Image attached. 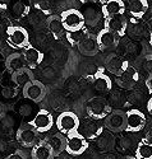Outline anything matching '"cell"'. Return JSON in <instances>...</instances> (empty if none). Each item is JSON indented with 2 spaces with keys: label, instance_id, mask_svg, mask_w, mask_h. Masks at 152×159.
<instances>
[{
  "label": "cell",
  "instance_id": "1",
  "mask_svg": "<svg viewBox=\"0 0 152 159\" xmlns=\"http://www.w3.org/2000/svg\"><path fill=\"white\" fill-rule=\"evenodd\" d=\"M56 129L60 134L64 136H71L73 134H77L81 127V120L79 117L72 112V111H64L56 117Z\"/></svg>",
  "mask_w": 152,
  "mask_h": 159
},
{
  "label": "cell",
  "instance_id": "2",
  "mask_svg": "<svg viewBox=\"0 0 152 159\" xmlns=\"http://www.w3.org/2000/svg\"><path fill=\"white\" fill-rule=\"evenodd\" d=\"M111 111H113L111 106L109 104L107 99H105L102 97H93V98L88 99L86 103V112H87L88 117L92 118V120H96V121L106 118L111 113Z\"/></svg>",
  "mask_w": 152,
  "mask_h": 159
},
{
  "label": "cell",
  "instance_id": "3",
  "mask_svg": "<svg viewBox=\"0 0 152 159\" xmlns=\"http://www.w3.org/2000/svg\"><path fill=\"white\" fill-rule=\"evenodd\" d=\"M60 18L63 20V25L65 32H77L86 28V23L82 11L78 9H66L64 10Z\"/></svg>",
  "mask_w": 152,
  "mask_h": 159
},
{
  "label": "cell",
  "instance_id": "4",
  "mask_svg": "<svg viewBox=\"0 0 152 159\" xmlns=\"http://www.w3.org/2000/svg\"><path fill=\"white\" fill-rule=\"evenodd\" d=\"M7 39L12 47L24 50L30 46V34L21 25H10L7 30Z\"/></svg>",
  "mask_w": 152,
  "mask_h": 159
},
{
  "label": "cell",
  "instance_id": "5",
  "mask_svg": "<svg viewBox=\"0 0 152 159\" xmlns=\"http://www.w3.org/2000/svg\"><path fill=\"white\" fill-rule=\"evenodd\" d=\"M88 145H90L88 140L85 136H82L79 132H77V134H73L66 138L65 152L69 155L78 157V155H82L88 149Z\"/></svg>",
  "mask_w": 152,
  "mask_h": 159
},
{
  "label": "cell",
  "instance_id": "6",
  "mask_svg": "<svg viewBox=\"0 0 152 159\" xmlns=\"http://www.w3.org/2000/svg\"><path fill=\"white\" fill-rule=\"evenodd\" d=\"M28 124L38 134L40 132H47L54 126V117L47 110H38Z\"/></svg>",
  "mask_w": 152,
  "mask_h": 159
},
{
  "label": "cell",
  "instance_id": "7",
  "mask_svg": "<svg viewBox=\"0 0 152 159\" xmlns=\"http://www.w3.org/2000/svg\"><path fill=\"white\" fill-rule=\"evenodd\" d=\"M129 68V62L127 59L121 57L118 54H109L105 59V70H107L110 74L116 76L121 75L124 71Z\"/></svg>",
  "mask_w": 152,
  "mask_h": 159
},
{
  "label": "cell",
  "instance_id": "8",
  "mask_svg": "<svg viewBox=\"0 0 152 159\" xmlns=\"http://www.w3.org/2000/svg\"><path fill=\"white\" fill-rule=\"evenodd\" d=\"M17 141L24 148H33L38 143V132L27 122L18 129Z\"/></svg>",
  "mask_w": 152,
  "mask_h": 159
},
{
  "label": "cell",
  "instance_id": "9",
  "mask_svg": "<svg viewBox=\"0 0 152 159\" xmlns=\"http://www.w3.org/2000/svg\"><path fill=\"white\" fill-rule=\"evenodd\" d=\"M23 97L33 103H40L46 96V88L40 80H33L23 87Z\"/></svg>",
  "mask_w": 152,
  "mask_h": 159
},
{
  "label": "cell",
  "instance_id": "10",
  "mask_svg": "<svg viewBox=\"0 0 152 159\" xmlns=\"http://www.w3.org/2000/svg\"><path fill=\"white\" fill-rule=\"evenodd\" d=\"M127 115V127L125 131L128 132H140L145 129L146 126V116L142 111L132 108L125 112Z\"/></svg>",
  "mask_w": 152,
  "mask_h": 159
},
{
  "label": "cell",
  "instance_id": "11",
  "mask_svg": "<svg viewBox=\"0 0 152 159\" xmlns=\"http://www.w3.org/2000/svg\"><path fill=\"white\" fill-rule=\"evenodd\" d=\"M105 126L113 132L124 131L127 127V115L121 110H113L106 118H105Z\"/></svg>",
  "mask_w": 152,
  "mask_h": 159
},
{
  "label": "cell",
  "instance_id": "12",
  "mask_svg": "<svg viewBox=\"0 0 152 159\" xmlns=\"http://www.w3.org/2000/svg\"><path fill=\"white\" fill-rule=\"evenodd\" d=\"M138 80H140V73H138L135 68H133L130 65L121 75L115 78V83L121 89H125V90H132L138 84Z\"/></svg>",
  "mask_w": 152,
  "mask_h": 159
},
{
  "label": "cell",
  "instance_id": "13",
  "mask_svg": "<svg viewBox=\"0 0 152 159\" xmlns=\"http://www.w3.org/2000/svg\"><path fill=\"white\" fill-rule=\"evenodd\" d=\"M104 28H106L107 31L115 33L116 36H119L120 38L127 34V28H128V18L125 17V14L123 16H115L111 18L105 19V25Z\"/></svg>",
  "mask_w": 152,
  "mask_h": 159
},
{
  "label": "cell",
  "instance_id": "14",
  "mask_svg": "<svg viewBox=\"0 0 152 159\" xmlns=\"http://www.w3.org/2000/svg\"><path fill=\"white\" fill-rule=\"evenodd\" d=\"M93 88L100 93H110L113 89V80L106 73L105 68H99L96 73L92 75Z\"/></svg>",
  "mask_w": 152,
  "mask_h": 159
},
{
  "label": "cell",
  "instance_id": "15",
  "mask_svg": "<svg viewBox=\"0 0 152 159\" xmlns=\"http://www.w3.org/2000/svg\"><path fill=\"white\" fill-rule=\"evenodd\" d=\"M97 45L100 51H107V50H114L118 47L119 42H120V37L116 36L115 33L107 31L106 28H102L97 34Z\"/></svg>",
  "mask_w": 152,
  "mask_h": 159
},
{
  "label": "cell",
  "instance_id": "16",
  "mask_svg": "<svg viewBox=\"0 0 152 159\" xmlns=\"http://www.w3.org/2000/svg\"><path fill=\"white\" fill-rule=\"evenodd\" d=\"M78 51L85 56H96L100 52L99 45H97V38L95 34L87 32L86 36L82 38V41L77 46Z\"/></svg>",
  "mask_w": 152,
  "mask_h": 159
},
{
  "label": "cell",
  "instance_id": "17",
  "mask_svg": "<svg viewBox=\"0 0 152 159\" xmlns=\"http://www.w3.org/2000/svg\"><path fill=\"white\" fill-rule=\"evenodd\" d=\"M82 14H83V18H85L86 27H90V28L96 27V25L101 22V19L104 18L101 7L96 5V4L86 5L85 9L82 10Z\"/></svg>",
  "mask_w": 152,
  "mask_h": 159
},
{
  "label": "cell",
  "instance_id": "18",
  "mask_svg": "<svg viewBox=\"0 0 152 159\" xmlns=\"http://www.w3.org/2000/svg\"><path fill=\"white\" fill-rule=\"evenodd\" d=\"M125 3L123 0H107L104 5H101L104 19L125 14Z\"/></svg>",
  "mask_w": 152,
  "mask_h": 159
},
{
  "label": "cell",
  "instance_id": "19",
  "mask_svg": "<svg viewBox=\"0 0 152 159\" xmlns=\"http://www.w3.org/2000/svg\"><path fill=\"white\" fill-rule=\"evenodd\" d=\"M78 132L82 136H85L87 140H93V139H97L102 134V126L96 120L88 118V120L85 121V124H81Z\"/></svg>",
  "mask_w": 152,
  "mask_h": 159
},
{
  "label": "cell",
  "instance_id": "20",
  "mask_svg": "<svg viewBox=\"0 0 152 159\" xmlns=\"http://www.w3.org/2000/svg\"><path fill=\"white\" fill-rule=\"evenodd\" d=\"M22 55H23V59L27 64V68H30L31 70L32 69H36L37 66L44 61V54L41 52L38 48L33 47V46H28V47H26L22 52Z\"/></svg>",
  "mask_w": 152,
  "mask_h": 159
},
{
  "label": "cell",
  "instance_id": "21",
  "mask_svg": "<svg viewBox=\"0 0 152 159\" xmlns=\"http://www.w3.org/2000/svg\"><path fill=\"white\" fill-rule=\"evenodd\" d=\"M147 33V25L142 19H135L130 18L128 19V28H127V34L133 39V41H138L142 39Z\"/></svg>",
  "mask_w": 152,
  "mask_h": 159
},
{
  "label": "cell",
  "instance_id": "22",
  "mask_svg": "<svg viewBox=\"0 0 152 159\" xmlns=\"http://www.w3.org/2000/svg\"><path fill=\"white\" fill-rule=\"evenodd\" d=\"M33 80H35L33 71L30 68H27V66H24V68H22L12 74V82L21 88H23L24 85H27Z\"/></svg>",
  "mask_w": 152,
  "mask_h": 159
},
{
  "label": "cell",
  "instance_id": "23",
  "mask_svg": "<svg viewBox=\"0 0 152 159\" xmlns=\"http://www.w3.org/2000/svg\"><path fill=\"white\" fill-rule=\"evenodd\" d=\"M148 8H150L148 0H130L128 5V10L132 18L135 19H142L148 11Z\"/></svg>",
  "mask_w": 152,
  "mask_h": 159
},
{
  "label": "cell",
  "instance_id": "24",
  "mask_svg": "<svg viewBox=\"0 0 152 159\" xmlns=\"http://www.w3.org/2000/svg\"><path fill=\"white\" fill-rule=\"evenodd\" d=\"M31 158L32 159H54L52 150L47 141H38L31 150Z\"/></svg>",
  "mask_w": 152,
  "mask_h": 159
},
{
  "label": "cell",
  "instance_id": "25",
  "mask_svg": "<svg viewBox=\"0 0 152 159\" xmlns=\"http://www.w3.org/2000/svg\"><path fill=\"white\" fill-rule=\"evenodd\" d=\"M47 144L50 145V148L52 150L54 157H58L59 154H61L63 152H65V145H66V138L60 134V132H56V134L51 135L47 140Z\"/></svg>",
  "mask_w": 152,
  "mask_h": 159
},
{
  "label": "cell",
  "instance_id": "26",
  "mask_svg": "<svg viewBox=\"0 0 152 159\" xmlns=\"http://www.w3.org/2000/svg\"><path fill=\"white\" fill-rule=\"evenodd\" d=\"M24 59L21 52H13L5 60V68L9 73H16L17 70L24 68Z\"/></svg>",
  "mask_w": 152,
  "mask_h": 159
},
{
  "label": "cell",
  "instance_id": "27",
  "mask_svg": "<svg viewBox=\"0 0 152 159\" xmlns=\"http://www.w3.org/2000/svg\"><path fill=\"white\" fill-rule=\"evenodd\" d=\"M46 25H47V30L51 32V34H52L55 38H59V37L63 34V32L65 31L60 16H52V14H51L50 17H47V19H46Z\"/></svg>",
  "mask_w": 152,
  "mask_h": 159
},
{
  "label": "cell",
  "instance_id": "28",
  "mask_svg": "<svg viewBox=\"0 0 152 159\" xmlns=\"http://www.w3.org/2000/svg\"><path fill=\"white\" fill-rule=\"evenodd\" d=\"M137 159H152V143L147 140H141L135 147Z\"/></svg>",
  "mask_w": 152,
  "mask_h": 159
},
{
  "label": "cell",
  "instance_id": "29",
  "mask_svg": "<svg viewBox=\"0 0 152 159\" xmlns=\"http://www.w3.org/2000/svg\"><path fill=\"white\" fill-rule=\"evenodd\" d=\"M86 33H87L86 28L82 31H77V32H65V38L72 46H78L79 42L82 41V38L86 36Z\"/></svg>",
  "mask_w": 152,
  "mask_h": 159
},
{
  "label": "cell",
  "instance_id": "30",
  "mask_svg": "<svg viewBox=\"0 0 152 159\" xmlns=\"http://www.w3.org/2000/svg\"><path fill=\"white\" fill-rule=\"evenodd\" d=\"M35 9L41 13V14H46L50 17L51 13V5L49 3V0H38V2L35 3Z\"/></svg>",
  "mask_w": 152,
  "mask_h": 159
},
{
  "label": "cell",
  "instance_id": "31",
  "mask_svg": "<svg viewBox=\"0 0 152 159\" xmlns=\"http://www.w3.org/2000/svg\"><path fill=\"white\" fill-rule=\"evenodd\" d=\"M140 45H138L137 41H128L125 45H124V52L129 56H137L138 52H140Z\"/></svg>",
  "mask_w": 152,
  "mask_h": 159
},
{
  "label": "cell",
  "instance_id": "32",
  "mask_svg": "<svg viewBox=\"0 0 152 159\" xmlns=\"http://www.w3.org/2000/svg\"><path fill=\"white\" fill-rule=\"evenodd\" d=\"M41 76H42L44 79H46L47 82H52L55 78L58 76V71L56 69H54V68H45L42 69V71H41Z\"/></svg>",
  "mask_w": 152,
  "mask_h": 159
},
{
  "label": "cell",
  "instance_id": "33",
  "mask_svg": "<svg viewBox=\"0 0 152 159\" xmlns=\"http://www.w3.org/2000/svg\"><path fill=\"white\" fill-rule=\"evenodd\" d=\"M142 70L147 74V76L152 74V54H148L145 56L142 61Z\"/></svg>",
  "mask_w": 152,
  "mask_h": 159
},
{
  "label": "cell",
  "instance_id": "34",
  "mask_svg": "<svg viewBox=\"0 0 152 159\" xmlns=\"http://www.w3.org/2000/svg\"><path fill=\"white\" fill-rule=\"evenodd\" d=\"M13 13H14V14L17 16V17H23L26 13H27V7L23 4V2H17L14 5H13Z\"/></svg>",
  "mask_w": 152,
  "mask_h": 159
},
{
  "label": "cell",
  "instance_id": "35",
  "mask_svg": "<svg viewBox=\"0 0 152 159\" xmlns=\"http://www.w3.org/2000/svg\"><path fill=\"white\" fill-rule=\"evenodd\" d=\"M31 24L33 25V27H38V25H41L44 22H45V19H42V16H41V13H38V14H33L32 17H31Z\"/></svg>",
  "mask_w": 152,
  "mask_h": 159
},
{
  "label": "cell",
  "instance_id": "36",
  "mask_svg": "<svg viewBox=\"0 0 152 159\" xmlns=\"http://www.w3.org/2000/svg\"><path fill=\"white\" fill-rule=\"evenodd\" d=\"M0 124H2L3 126L10 127V126L14 125V118H12L8 115H4V116H2V118H0Z\"/></svg>",
  "mask_w": 152,
  "mask_h": 159
},
{
  "label": "cell",
  "instance_id": "37",
  "mask_svg": "<svg viewBox=\"0 0 152 159\" xmlns=\"http://www.w3.org/2000/svg\"><path fill=\"white\" fill-rule=\"evenodd\" d=\"M5 159H27V155L22 150H16V152L10 153Z\"/></svg>",
  "mask_w": 152,
  "mask_h": 159
},
{
  "label": "cell",
  "instance_id": "38",
  "mask_svg": "<svg viewBox=\"0 0 152 159\" xmlns=\"http://www.w3.org/2000/svg\"><path fill=\"white\" fill-rule=\"evenodd\" d=\"M2 93H3V96H4L5 98H12V97H14V96L17 94V89H16V88L5 87V88H3Z\"/></svg>",
  "mask_w": 152,
  "mask_h": 159
},
{
  "label": "cell",
  "instance_id": "39",
  "mask_svg": "<svg viewBox=\"0 0 152 159\" xmlns=\"http://www.w3.org/2000/svg\"><path fill=\"white\" fill-rule=\"evenodd\" d=\"M19 112H21V115H23V116H28V115L32 112V106L28 104V103H23V104L21 106V108H19Z\"/></svg>",
  "mask_w": 152,
  "mask_h": 159
},
{
  "label": "cell",
  "instance_id": "40",
  "mask_svg": "<svg viewBox=\"0 0 152 159\" xmlns=\"http://www.w3.org/2000/svg\"><path fill=\"white\" fill-rule=\"evenodd\" d=\"M146 87H147L148 92L152 94V74H151V75H148V76L146 78Z\"/></svg>",
  "mask_w": 152,
  "mask_h": 159
},
{
  "label": "cell",
  "instance_id": "41",
  "mask_svg": "<svg viewBox=\"0 0 152 159\" xmlns=\"http://www.w3.org/2000/svg\"><path fill=\"white\" fill-rule=\"evenodd\" d=\"M147 111H148V113L152 116V97L148 99V102H147Z\"/></svg>",
  "mask_w": 152,
  "mask_h": 159
},
{
  "label": "cell",
  "instance_id": "42",
  "mask_svg": "<svg viewBox=\"0 0 152 159\" xmlns=\"http://www.w3.org/2000/svg\"><path fill=\"white\" fill-rule=\"evenodd\" d=\"M81 3H83V4H96V0H81Z\"/></svg>",
  "mask_w": 152,
  "mask_h": 159
},
{
  "label": "cell",
  "instance_id": "43",
  "mask_svg": "<svg viewBox=\"0 0 152 159\" xmlns=\"http://www.w3.org/2000/svg\"><path fill=\"white\" fill-rule=\"evenodd\" d=\"M106 2H107V0H96V3L100 4V7H101V5H104Z\"/></svg>",
  "mask_w": 152,
  "mask_h": 159
},
{
  "label": "cell",
  "instance_id": "44",
  "mask_svg": "<svg viewBox=\"0 0 152 159\" xmlns=\"http://www.w3.org/2000/svg\"><path fill=\"white\" fill-rule=\"evenodd\" d=\"M4 10H5V5L4 4H0V14H2Z\"/></svg>",
  "mask_w": 152,
  "mask_h": 159
},
{
  "label": "cell",
  "instance_id": "45",
  "mask_svg": "<svg viewBox=\"0 0 152 159\" xmlns=\"http://www.w3.org/2000/svg\"><path fill=\"white\" fill-rule=\"evenodd\" d=\"M150 45L152 46V31L150 32Z\"/></svg>",
  "mask_w": 152,
  "mask_h": 159
},
{
  "label": "cell",
  "instance_id": "46",
  "mask_svg": "<svg viewBox=\"0 0 152 159\" xmlns=\"http://www.w3.org/2000/svg\"><path fill=\"white\" fill-rule=\"evenodd\" d=\"M124 159H137V158H135V157H125Z\"/></svg>",
  "mask_w": 152,
  "mask_h": 159
},
{
  "label": "cell",
  "instance_id": "47",
  "mask_svg": "<svg viewBox=\"0 0 152 159\" xmlns=\"http://www.w3.org/2000/svg\"><path fill=\"white\" fill-rule=\"evenodd\" d=\"M2 78H3V73L0 71V80H2Z\"/></svg>",
  "mask_w": 152,
  "mask_h": 159
},
{
  "label": "cell",
  "instance_id": "48",
  "mask_svg": "<svg viewBox=\"0 0 152 159\" xmlns=\"http://www.w3.org/2000/svg\"><path fill=\"white\" fill-rule=\"evenodd\" d=\"M0 61H2V57H0Z\"/></svg>",
  "mask_w": 152,
  "mask_h": 159
}]
</instances>
